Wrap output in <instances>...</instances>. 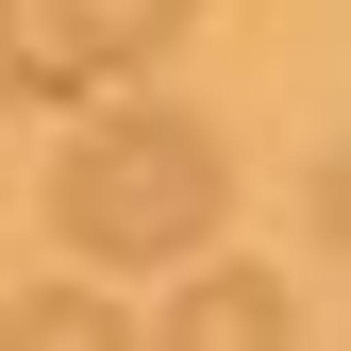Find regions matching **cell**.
<instances>
[{"label":"cell","mask_w":351,"mask_h":351,"mask_svg":"<svg viewBox=\"0 0 351 351\" xmlns=\"http://www.w3.org/2000/svg\"><path fill=\"white\" fill-rule=\"evenodd\" d=\"M17 67H34V17H17V0H0V84H17Z\"/></svg>","instance_id":"5"},{"label":"cell","mask_w":351,"mask_h":351,"mask_svg":"<svg viewBox=\"0 0 351 351\" xmlns=\"http://www.w3.org/2000/svg\"><path fill=\"white\" fill-rule=\"evenodd\" d=\"M134 351H301V301L268 268H201L184 301H167V335H134Z\"/></svg>","instance_id":"2"},{"label":"cell","mask_w":351,"mask_h":351,"mask_svg":"<svg viewBox=\"0 0 351 351\" xmlns=\"http://www.w3.org/2000/svg\"><path fill=\"white\" fill-rule=\"evenodd\" d=\"M217 217H234V151H217L201 117H167V101L84 117L67 167H51V234L84 251V268H184Z\"/></svg>","instance_id":"1"},{"label":"cell","mask_w":351,"mask_h":351,"mask_svg":"<svg viewBox=\"0 0 351 351\" xmlns=\"http://www.w3.org/2000/svg\"><path fill=\"white\" fill-rule=\"evenodd\" d=\"M34 17H51V51H34L17 84H84V67H134V51H167L201 0H34Z\"/></svg>","instance_id":"3"},{"label":"cell","mask_w":351,"mask_h":351,"mask_svg":"<svg viewBox=\"0 0 351 351\" xmlns=\"http://www.w3.org/2000/svg\"><path fill=\"white\" fill-rule=\"evenodd\" d=\"M0 351H134V318L101 285H34V301H0Z\"/></svg>","instance_id":"4"}]
</instances>
